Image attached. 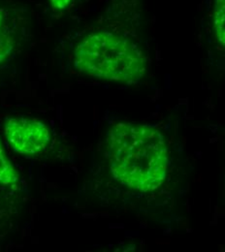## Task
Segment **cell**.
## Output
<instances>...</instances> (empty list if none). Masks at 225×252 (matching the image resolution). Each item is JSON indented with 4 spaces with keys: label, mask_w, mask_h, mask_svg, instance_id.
<instances>
[{
    "label": "cell",
    "mask_w": 225,
    "mask_h": 252,
    "mask_svg": "<svg viewBox=\"0 0 225 252\" xmlns=\"http://www.w3.org/2000/svg\"><path fill=\"white\" fill-rule=\"evenodd\" d=\"M52 7L57 11H64L72 3L73 0H49Z\"/></svg>",
    "instance_id": "7"
},
{
    "label": "cell",
    "mask_w": 225,
    "mask_h": 252,
    "mask_svg": "<svg viewBox=\"0 0 225 252\" xmlns=\"http://www.w3.org/2000/svg\"><path fill=\"white\" fill-rule=\"evenodd\" d=\"M106 158L113 178L139 192H151L164 183L169 151L154 126L120 123L106 136Z\"/></svg>",
    "instance_id": "1"
},
{
    "label": "cell",
    "mask_w": 225,
    "mask_h": 252,
    "mask_svg": "<svg viewBox=\"0 0 225 252\" xmlns=\"http://www.w3.org/2000/svg\"><path fill=\"white\" fill-rule=\"evenodd\" d=\"M18 174L10 160L6 157L0 141V185L5 187L15 186L18 183Z\"/></svg>",
    "instance_id": "5"
},
{
    "label": "cell",
    "mask_w": 225,
    "mask_h": 252,
    "mask_svg": "<svg viewBox=\"0 0 225 252\" xmlns=\"http://www.w3.org/2000/svg\"><path fill=\"white\" fill-rule=\"evenodd\" d=\"M74 65L84 75L126 85L138 83L147 71L146 59L135 43L103 31L87 35L78 44Z\"/></svg>",
    "instance_id": "2"
},
{
    "label": "cell",
    "mask_w": 225,
    "mask_h": 252,
    "mask_svg": "<svg viewBox=\"0 0 225 252\" xmlns=\"http://www.w3.org/2000/svg\"><path fill=\"white\" fill-rule=\"evenodd\" d=\"M7 141L15 152L21 155L43 153L50 144L51 134L43 123L27 119H9L4 127Z\"/></svg>",
    "instance_id": "3"
},
{
    "label": "cell",
    "mask_w": 225,
    "mask_h": 252,
    "mask_svg": "<svg viewBox=\"0 0 225 252\" xmlns=\"http://www.w3.org/2000/svg\"><path fill=\"white\" fill-rule=\"evenodd\" d=\"M14 45V37L7 25L4 11L0 9V64L11 57Z\"/></svg>",
    "instance_id": "4"
},
{
    "label": "cell",
    "mask_w": 225,
    "mask_h": 252,
    "mask_svg": "<svg viewBox=\"0 0 225 252\" xmlns=\"http://www.w3.org/2000/svg\"><path fill=\"white\" fill-rule=\"evenodd\" d=\"M225 0H215L214 29L216 38L222 47L225 45Z\"/></svg>",
    "instance_id": "6"
}]
</instances>
